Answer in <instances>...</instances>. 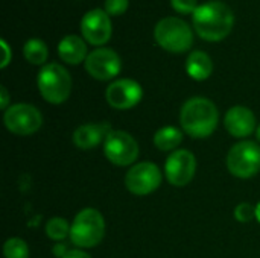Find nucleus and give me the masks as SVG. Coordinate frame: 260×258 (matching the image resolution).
<instances>
[{"mask_svg": "<svg viewBox=\"0 0 260 258\" xmlns=\"http://www.w3.org/2000/svg\"><path fill=\"white\" fill-rule=\"evenodd\" d=\"M197 33L207 41H221L233 29L235 15L224 2L212 0L200 5L192 14Z\"/></svg>", "mask_w": 260, "mask_h": 258, "instance_id": "nucleus-1", "label": "nucleus"}, {"mask_svg": "<svg viewBox=\"0 0 260 258\" xmlns=\"http://www.w3.org/2000/svg\"><path fill=\"white\" fill-rule=\"evenodd\" d=\"M218 108L206 97L189 99L180 113V123L184 132L193 138H206L212 135L218 126Z\"/></svg>", "mask_w": 260, "mask_h": 258, "instance_id": "nucleus-2", "label": "nucleus"}, {"mask_svg": "<svg viewBox=\"0 0 260 258\" xmlns=\"http://www.w3.org/2000/svg\"><path fill=\"white\" fill-rule=\"evenodd\" d=\"M37 85L43 99L53 105L66 102L72 93V78L69 71L55 62L46 64L40 70Z\"/></svg>", "mask_w": 260, "mask_h": 258, "instance_id": "nucleus-3", "label": "nucleus"}, {"mask_svg": "<svg viewBox=\"0 0 260 258\" xmlns=\"http://www.w3.org/2000/svg\"><path fill=\"white\" fill-rule=\"evenodd\" d=\"M154 38L168 52L181 53L192 47L193 33L189 24L178 17H166L154 27Z\"/></svg>", "mask_w": 260, "mask_h": 258, "instance_id": "nucleus-4", "label": "nucleus"}, {"mask_svg": "<svg viewBox=\"0 0 260 258\" xmlns=\"http://www.w3.org/2000/svg\"><path fill=\"white\" fill-rule=\"evenodd\" d=\"M105 234V222L102 214L94 208L79 211L70 227V240L79 248H94Z\"/></svg>", "mask_w": 260, "mask_h": 258, "instance_id": "nucleus-5", "label": "nucleus"}, {"mask_svg": "<svg viewBox=\"0 0 260 258\" xmlns=\"http://www.w3.org/2000/svg\"><path fill=\"white\" fill-rule=\"evenodd\" d=\"M229 172L238 178H251L260 170V146L254 141L235 144L227 155Z\"/></svg>", "mask_w": 260, "mask_h": 258, "instance_id": "nucleus-6", "label": "nucleus"}, {"mask_svg": "<svg viewBox=\"0 0 260 258\" xmlns=\"http://www.w3.org/2000/svg\"><path fill=\"white\" fill-rule=\"evenodd\" d=\"M5 126L15 135H30L41 128V113L29 103L11 105L3 116Z\"/></svg>", "mask_w": 260, "mask_h": 258, "instance_id": "nucleus-7", "label": "nucleus"}, {"mask_svg": "<svg viewBox=\"0 0 260 258\" xmlns=\"http://www.w3.org/2000/svg\"><path fill=\"white\" fill-rule=\"evenodd\" d=\"M104 152L110 163L116 166H129L139 157V144L131 134L125 131H111L104 141Z\"/></svg>", "mask_w": 260, "mask_h": 258, "instance_id": "nucleus-8", "label": "nucleus"}, {"mask_svg": "<svg viewBox=\"0 0 260 258\" xmlns=\"http://www.w3.org/2000/svg\"><path fill=\"white\" fill-rule=\"evenodd\" d=\"M161 184V172L154 163L134 164L125 176L126 189L137 196H145L155 192Z\"/></svg>", "mask_w": 260, "mask_h": 258, "instance_id": "nucleus-9", "label": "nucleus"}, {"mask_svg": "<svg viewBox=\"0 0 260 258\" xmlns=\"http://www.w3.org/2000/svg\"><path fill=\"white\" fill-rule=\"evenodd\" d=\"M197 172V160L195 155L186 149L174 151L165 166V173L168 181L175 187H183L189 184Z\"/></svg>", "mask_w": 260, "mask_h": 258, "instance_id": "nucleus-10", "label": "nucleus"}, {"mask_svg": "<svg viewBox=\"0 0 260 258\" xmlns=\"http://www.w3.org/2000/svg\"><path fill=\"white\" fill-rule=\"evenodd\" d=\"M122 68V61L119 55L107 47H101L88 53L85 59V70L88 75L98 81H110L119 75Z\"/></svg>", "mask_w": 260, "mask_h": 258, "instance_id": "nucleus-11", "label": "nucleus"}, {"mask_svg": "<svg viewBox=\"0 0 260 258\" xmlns=\"http://www.w3.org/2000/svg\"><path fill=\"white\" fill-rule=\"evenodd\" d=\"M143 96V90L139 82L133 79H119L108 85L105 99L110 106L116 109H129L136 106Z\"/></svg>", "mask_w": 260, "mask_h": 258, "instance_id": "nucleus-12", "label": "nucleus"}, {"mask_svg": "<svg viewBox=\"0 0 260 258\" xmlns=\"http://www.w3.org/2000/svg\"><path fill=\"white\" fill-rule=\"evenodd\" d=\"M81 32L93 46L105 44L111 38V21L105 11L91 9L81 20Z\"/></svg>", "mask_w": 260, "mask_h": 258, "instance_id": "nucleus-13", "label": "nucleus"}, {"mask_svg": "<svg viewBox=\"0 0 260 258\" xmlns=\"http://www.w3.org/2000/svg\"><path fill=\"white\" fill-rule=\"evenodd\" d=\"M224 125L233 137L244 138L254 132L256 116L247 106H233L227 111Z\"/></svg>", "mask_w": 260, "mask_h": 258, "instance_id": "nucleus-14", "label": "nucleus"}, {"mask_svg": "<svg viewBox=\"0 0 260 258\" xmlns=\"http://www.w3.org/2000/svg\"><path fill=\"white\" fill-rule=\"evenodd\" d=\"M111 126L107 122L102 123H90L79 126L73 134V143L79 149H93L99 143L105 141L108 134L111 132Z\"/></svg>", "mask_w": 260, "mask_h": 258, "instance_id": "nucleus-15", "label": "nucleus"}, {"mask_svg": "<svg viewBox=\"0 0 260 258\" xmlns=\"http://www.w3.org/2000/svg\"><path fill=\"white\" fill-rule=\"evenodd\" d=\"M58 55L67 64H79L87 59V44L78 35H67L58 44Z\"/></svg>", "mask_w": 260, "mask_h": 258, "instance_id": "nucleus-16", "label": "nucleus"}, {"mask_svg": "<svg viewBox=\"0 0 260 258\" xmlns=\"http://www.w3.org/2000/svg\"><path fill=\"white\" fill-rule=\"evenodd\" d=\"M186 71L195 81L207 79L213 71V62L206 52L195 50L186 59Z\"/></svg>", "mask_w": 260, "mask_h": 258, "instance_id": "nucleus-17", "label": "nucleus"}, {"mask_svg": "<svg viewBox=\"0 0 260 258\" xmlns=\"http://www.w3.org/2000/svg\"><path fill=\"white\" fill-rule=\"evenodd\" d=\"M183 141V132L174 126H165L154 135V144L160 151H174Z\"/></svg>", "mask_w": 260, "mask_h": 258, "instance_id": "nucleus-18", "label": "nucleus"}, {"mask_svg": "<svg viewBox=\"0 0 260 258\" xmlns=\"http://www.w3.org/2000/svg\"><path fill=\"white\" fill-rule=\"evenodd\" d=\"M23 55H24V58L30 64L40 65V64L46 62L47 55H49V50H47V46H46V43L43 40L30 38L23 46Z\"/></svg>", "mask_w": 260, "mask_h": 258, "instance_id": "nucleus-19", "label": "nucleus"}, {"mask_svg": "<svg viewBox=\"0 0 260 258\" xmlns=\"http://www.w3.org/2000/svg\"><path fill=\"white\" fill-rule=\"evenodd\" d=\"M70 227L69 222L62 217H52L46 224V234L52 240H62L67 236H70Z\"/></svg>", "mask_w": 260, "mask_h": 258, "instance_id": "nucleus-20", "label": "nucleus"}, {"mask_svg": "<svg viewBox=\"0 0 260 258\" xmlns=\"http://www.w3.org/2000/svg\"><path fill=\"white\" fill-rule=\"evenodd\" d=\"M3 254L6 258H29V248L24 240L12 237L5 242Z\"/></svg>", "mask_w": 260, "mask_h": 258, "instance_id": "nucleus-21", "label": "nucleus"}, {"mask_svg": "<svg viewBox=\"0 0 260 258\" xmlns=\"http://www.w3.org/2000/svg\"><path fill=\"white\" fill-rule=\"evenodd\" d=\"M235 216L239 222H250L256 217V207L248 202H242L236 207Z\"/></svg>", "mask_w": 260, "mask_h": 258, "instance_id": "nucleus-22", "label": "nucleus"}, {"mask_svg": "<svg viewBox=\"0 0 260 258\" xmlns=\"http://www.w3.org/2000/svg\"><path fill=\"white\" fill-rule=\"evenodd\" d=\"M128 0H105V12L110 15H120L128 9Z\"/></svg>", "mask_w": 260, "mask_h": 258, "instance_id": "nucleus-23", "label": "nucleus"}, {"mask_svg": "<svg viewBox=\"0 0 260 258\" xmlns=\"http://www.w3.org/2000/svg\"><path fill=\"white\" fill-rule=\"evenodd\" d=\"M171 5L177 12L181 14H193L198 8L197 0H171Z\"/></svg>", "mask_w": 260, "mask_h": 258, "instance_id": "nucleus-24", "label": "nucleus"}, {"mask_svg": "<svg viewBox=\"0 0 260 258\" xmlns=\"http://www.w3.org/2000/svg\"><path fill=\"white\" fill-rule=\"evenodd\" d=\"M2 44V49H3V61H2V68H5L8 64H9V59H11V50H9V46L5 40L0 41Z\"/></svg>", "mask_w": 260, "mask_h": 258, "instance_id": "nucleus-25", "label": "nucleus"}, {"mask_svg": "<svg viewBox=\"0 0 260 258\" xmlns=\"http://www.w3.org/2000/svg\"><path fill=\"white\" fill-rule=\"evenodd\" d=\"M62 258H91L87 252L84 251H79V249H73V251H69Z\"/></svg>", "mask_w": 260, "mask_h": 258, "instance_id": "nucleus-26", "label": "nucleus"}, {"mask_svg": "<svg viewBox=\"0 0 260 258\" xmlns=\"http://www.w3.org/2000/svg\"><path fill=\"white\" fill-rule=\"evenodd\" d=\"M0 94H2V100H0V108L8 109V103H9V94L6 91L5 87H0Z\"/></svg>", "mask_w": 260, "mask_h": 258, "instance_id": "nucleus-27", "label": "nucleus"}, {"mask_svg": "<svg viewBox=\"0 0 260 258\" xmlns=\"http://www.w3.org/2000/svg\"><path fill=\"white\" fill-rule=\"evenodd\" d=\"M53 252H55V255L59 258H62L69 251H66V248H64V245H56L55 246V249H53Z\"/></svg>", "mask_w": 260, "mask_h": 258, "instance_id": "nucleus-28", "label": "nucleus"}, {"mask_svg": "<svg viewBox=\"0 0 260 258\" xmlns=\"http://www.w3.org/2000/svg\"><path fill=\"white\" fill-rule=\"evenodd\" d=\"M256 219L260 222V202L256 205Z\"/></svg>", "mask_w": 260, "mask_h": 258, "instance_id": "nucleus-29", "label": "nucleus"}, {"mask_svg": "<svg viewBox=\"0 0 260 258\" xmlns=\"http://www.w3.org/2000/svg\"><path fill=\"white\" fill-rule=\"evenodd\" d=\"M256 135H257V140L260 141V125L257 126V129H256Z\"/></svg>", "mask_w": 260, "mask_h": 258, "instance_id": "nucleus-30", "label": "nucleus"}]
</instances>
